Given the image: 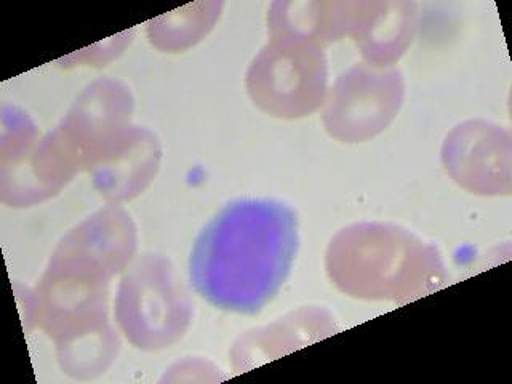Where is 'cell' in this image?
I'll return each mask as SVG.
<instances>
[{"label":"cell","mask_w":512,"mask_h":384,"mask_svg":"<svg viewBox=\"0 0 512 384\" xmlns=\"http://www.w3.org/2000/svg\"><path fill=\"white\" fill-rule=\"evenodd\" d=\"M296 250L295 210L279 200H236L197 237L189 279L215 308L258 314L285 284Z\"/></svg>","instance_id":"6da1fadb"},{"label":"cell","mask_w":512,"mask_h":384,"mask_svg":"<svg viewBox=\"0 0 512 384\" xmlns=\"http://www.w3.org/2000/svg\"><path fill=\"white\" fill-rule=\"evenodd\" d=\"M325 269L341 293L357 300L407 304L447 284L436 245L394 223H354L328 244Z\"/></svg>","instance_id":"7a4b0ae2"},{"label":"cell","mask_w":512,"mask_h":384,"mask_svg":"<svg viewBox=\"0 0 512 384\" xmlns=\"http://www.w3.org/2000/svg\"><path fill=\"white\" fill-rule=\"evenodd\" d=\"M117 325L135 348L162 351L188 332L192 301L172 261L162 255L136 258L117 288Z\"/></svg>","instance_id":"3957f363"},{"label":"cell","mask_w":512,"mask_h":384,"mask_svg":"<svg viewBox=\"0 0 512 384\" xmlns=\"http://www.w3.org/2000/svg\"><path fill=\"white\" fill-rule=\"evenodd\" d=\"M328 66L324 48L306 40L271 37L247 71L248 95L269 116L301 119L325 103Z\"/></svg>","instance_id":"277c9868"},{"label":"cell","mask_w":512,"mask_h":384,"mask_svg":"<svg viewBox=\"0 0 512 384\" xmlns=\"http://www.w3.org/2000/svg\"><path fill=\"white\" fill-rule=\"evenodd\" d=\"M404 98L405 82L399 69L354 64L327 93L325 128L343 143L372 140L396 119Z\"/></svg>","instance_id":"5b68a950"},{"label":"cell","mask_w":512,"mask_h":384,"mask_svg":"<svg viewBox=\"0 0 512 384\" xmlns=\"http://www.w3.org/2000/svg\"><path fill=\"white\" fill-rule=\"evenodd\" d=\"M511 133L508 128L468 120L445 138L442 162L456 184L479 196L511 192Z\"/></svg>","instance_id":"8992f818"},{"label":"cell","mask_w":512,"mask_h":384,"mask_svg":"<svg viewBox=\"0 0 512 384\" xmlns=\"http://www.w3.org/2000/svg\"><path fill=\"white\" fill-rule=\"evenodd\" d=\"M133 108L127 85L96 80L85 88L53 132L79 170H88L104 146L130 125Z\"/></svg>","instance_id":"52a82bcc"},{"label":"cell","mask_w":512,"mask_h":384,"mask_svg":"<svg viewBox=\"0 0 512 384\" xmlns=\"http://www.w3.org/2000/svg\"><path fill=\"white\" fill-rule=\"evenodd\" d=\"M162 148L157 136L128 125L104 146L87 172L101 196L114 202L130 200L148 188L159 172Z\"/></svg>","instance_id":"ba28073f"},{"label":"cell","mask_w":512,"mask_h":384,"mask_svg":"<svg viewBox=\"0 0 512 384\" xmlns=\"http://www.w3.org/2000/svg\"><path fill=\"white\" fill-rule=\"evenodd\" d=\"M336 332L335 317L327 309H298L268 327L240 335L229 354L232 367L237 373L248 372Z\"/></svg>","instance_id":"9c48e42d"},{"label":"cell","mask_w":512,"mask_h":384,"mask_svg":"<svg viewBox=\"0 0 512 384\" xmlns=\"http://www.w3.org/2000/svg\"><path fill=\"white\" fill-rule=\"evenodd\" d=\"M416 20L418 7L413 2H357L349 37L365 63L392 68L412 45Z\"/></svg>","instance_id":"30bf717a"},{"label":"cell","mask_w":512,"mask_h":384,"mask_svg":"<svg viewBox=\"0 0 512 384\" xmlns=\"http://www.w3.org/2000/svg\"><path fill=\"white\" fill-rule=\"evenodd\" d=\"M356 7L357 2H276L269 8V36L324 48L349 36Z\"/></svg>","instance_id":"8fae6325"},{"label":"cell","mask_w":512,"mask_h":384,"mask_svg":"<svg viewBox=\"0 0 512 384\" xmlns=\"http://www.w3.org/2000/svg\"><path fill=\"white\" fill-rule=\"evenodd\" d=\"M223 4L188 5L168 15L159 16L148 26L151 44L168 53L183 52L186 48L197 44L213 24L220 18Z\"/></svg>","instance_id":"7c38bea8"},{"label":"cell","mask_w":512,"mask_h":384,"mask_svg":"<svg viewBox=\"0 0 512 384\" xmlns=\"http://www.w3.org/2000/svg\"><path fill=\"white\" fill-rule=\"evenodd\" d=\"M120 349L119 336L111 325L88 330L56 344L58 362L66 375L88 380L104 373L116 359Z\"/></svg>","instance_id":"4fadbf2b"}]
</instances>
